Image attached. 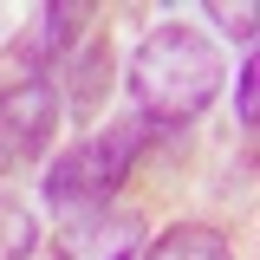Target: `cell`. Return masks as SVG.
I'll use <instances>...</instances> for the list:
<instances>
[{
  "instance_id": "cell-6",
  "label": "cell",
  "mask_w": 260,
  "mask_h": 260,
  "mask_svg": "<svg viewBox=\"0 0 260 260\" xmlns=\"http://www.w3.org/2000/svg\"><path fill=\"white\" fill-rule=\"evenodd\" d=\"M143 260H234V247H228L215 228H202V221H176L169 234L150 241Z\"/></svg>"
},
{
  "instance_id": "cell-10",
  "label": "cell",
  "mask_w": 260,
  "mask_h": 260,
  "mask_svg": "<svg viewBox=\"0 0 260 260\" xmlns=\"http://www.w3.org/2000/svg\"><path fill=\"white\" fill-rule=\"evenodd\" d=\"M208 20H221L234 39H254V7H228V0H215V7H208Z\"/></svg>"
},
{
  "instance_id": "cell-2",
  "label": "cell",
  "mask_w": 260,
  "mask_h": 260,
  "mask_svg": "<svg viewBox=\"0 0 260 260\" xmlns=\"http://www.w3.org/2000/svg\"><path fill=\"white\" fill-rule=\"evenodd\" d=\"M137 156H143V130L137 124L98 130V137L72 143V150L46 169V202L65 208V215H91V208H104V202L117 195V182L130 176Z\"/></svg>"
},
{
  "instance_id": "cell-3",
  "label": "cell",
  "mask_w": 260,
  "mask_h": 260,
  "mask_svg": "<svg viewBox=\"0 0 260 260\" xmlns=\"http://www.w3.org/2000/svg\"><path fill=\"white\" fill-rule=\"evenodd\" d=\"M59 130V91L46 78H20L0 91V176L32 162Z\"/></svg>"
},
{
  "instance_id": "cell-7",
  "label": "cell",
  "mask_w": 260,
  "mask_h": 260,
  "mask_svg": "<svg viewBox=\"0 0 260 260\" xmlns=\"http://www.w3.org/2000/svg\"><path fill=\"white\" fill-rule=\"evenodd\" d=\"M39 247V221H32L26 202H13V195H0V260H26Z\"/></svg>"
},
{
  "instance_id": "cell-5",
  "label": "cell",
  "mask_w": 260,
  "mask_h": 260,
  "mask_svg": "<svg viewBox=\"0 0 260 260\" xmlns=\"http://www.w3.org/2000/svg\"><path fill=\"white\" fill-rule=\"evenodd\" d=\"M85 26H91V7H78V0L46 7V13H39V32L26 39V59H32V65H52L59 52L78 46V32H85Z\"/></svg>"
},
{
  "instance_id": "cell-1",
  "label": "cell",
  "mask_w": 260,
  "mask_h": 260,
  "mask_svg": "<svg viewBox=\"0 0 260 260\" xmlns=\"http://www.w3.org/2000/svg\"><path fill=\"white\" fill-rule=\"evenodd\" d=\"M221 78H228V65L215 52V39L182 26V20L150 26L143 46L130 52V98H137L143 124H189V117H202L215 104V91H221Z\"/></svg>"
},
{
  "instance_id": "cell-9",
  "label": "cell",
  "mask_w": 260,
  "mask_h": 260,
  "mask_svg": "<svg viewBox=\"0 0 260 260\" xmlns=\"http://www.w3.org/2000/svg\"><path fill=\"white\" fill-rule=\"evenodd\" d=\"M234 111H241V124L254 130V117H260V65L254 59H241V72H234Z\"/></svg>"
},
{
  "instance_id": "cell-4",
  "label": "cell",
  "mask_w": 260,
  "mask_h": 260,
  "mask_svg": "<svg viewBox=\"0 0 260 260\" xmlns=\"http://www.w3.org/2000/svg\"><path fill=\"white\" fill-rule=\"evenodd\" d=\"M137 247H143V221L124 208L72 215V228L59 234V260H137Z\"/></svg>"
},
{
  "instance_id": "cell-8",
  "label": "cell",
  "mask_w": 260,
  "mask_h": 260,
  "mask_svg": "<svg viewBox=\"0 0 260 260\" xmlns=\"http://www.w3.org/2000/svg\"><path fill=\"white\" fill-rule=\"evenodd\" d=\"M65 72H78V65L65 59ZM104 72H111V59H104V46H85V78H72V85H65V104H72V111H78V117H91V104H98V91H104Z\"/></svg>"
}]
</instances>
